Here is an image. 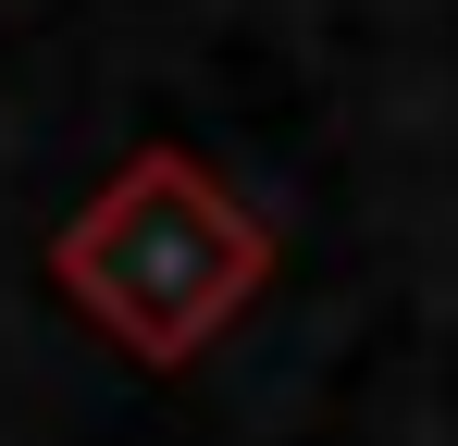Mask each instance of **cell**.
<instances>
[{
  "label": "cell",
  "instance_id": "6da1fadb",
  "mask_svg": "<svg viewBox=\"0 0 458 446\" xmlns=\"http://www.w3.org/2000/svg\"><path fill=\"white\" fill-rule=\"evenodd\" d=\"M50 273L99 335H124L137 360H199L273 273V236L211 161L186 149H137L50 248Z\"/></svg>",
  "mask_w": 458,
  "mask_h": 446
}]
</instances>
